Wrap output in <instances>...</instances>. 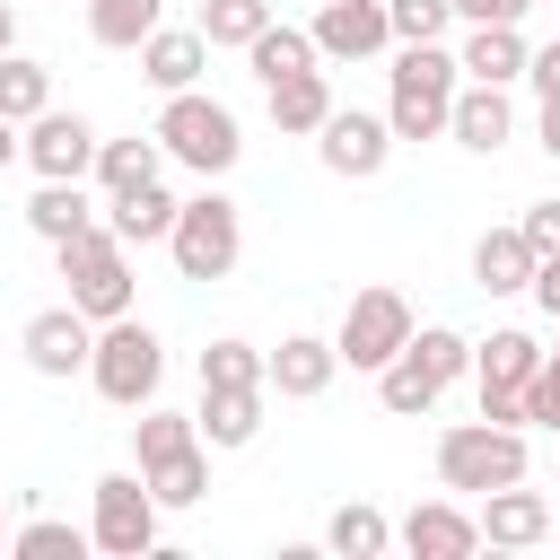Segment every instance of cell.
Listing matches in <instances>:
<instances>
[{
	"label": "cell",
	"instance_id": "cell-34",
	"mask_svg": "<svg viewBox=\"0 0 560 560\" xmlns=\"http://www.w3.org/2000/svg\"><path fill=\"white\" fill-rule=\"evenodd\" d=\"M201 385H271V350H254V341L219 332V341L201 350Z\"/></svg>",
	"mask_w": 560,
	"mask_h": 560
},
{
	"label": "cell",
	"instance_id": "cell-35",
	"mask_svg": "<svg viewBox=\"0 0 560 560\" xmlns=\"http://www.w3.org/2000/svg\"><path fill=\"white\" fill-rule=\"evenodd\" d=\"M96 534L88 525H61V516H26V525H9V551L18 560H79Z\"/></svg>",
	"mask_w": 560,
	"mask_h": 560
},
{
	"label": "cell",
	"instance_id": "cell-30",
	"mask_svg": "<svg viewBox=\"0 0 560 560\" xmlns=\"http://www.w3.org/2000/svg\"><path fill=\"white\" fill-rule=\"evenodd\" d=\"M184 446H201V420H192V411H166V402H140V420H131V464L149 472V464H166V455H184Z\"/></svg>",
	"mask_w": 560,
	"mask_h": 560
},
{
	"label": "cell",
	"instance_id": "cell-33",
	"mask_svg": "<svg viewBox=\"0 0 560 560\" xmlns=\"http://www.w3.org/2000/svg\"><path fill=\"white\" fill-rule=\"evenodd\" d=\"M149 490H158V508H192V499H210V438L184 446V455H166V464H149Z\"/></svg>",
	"mask_w": 560,
	"mask_h": 560
},
{
	"label": "cell",
	"instance_id": "cell-32",
	"mask_svg": "<svg viewBox=\"0 0 560 560\" xmlns=\"http://www.w3.org/2000/svg\"><path fill=\"white\" fill-rule=\"evenodd\" d=\"M201 35H210V52H245L262 26H271V0H201V18H192Z\"/></svg>",
	"mask_w": 560,
	"mask_h": 560
},
{
	"label": "cell",
	"instance_id": "cell-18",
	"mask_svg": "<svg viewBox=\"0 0 560 560\" xmlns=\"http://www.w3.org/2000/svg\"><path fill=\"white\" fill-rule=\"evenodd\" d=\"M332 376H341V350H332L324 332H289V341L271 350V394H289V402H315Z\"/></svg>",
	"mask_w": 560,
	"mask_h": 560
},
{
	"label": "cell",
	"instance_id": "cell-47",
	"mask_svg": "<svg viewBox=\"0 0 560 560\" xmlns=\"http://www.w3.org/2000/svg\"><path fill=\"white\" fill-rule=\"evenodd\" d=\"M0 551H9V516H0Z\"/></svg>",
	"mask_w": 560,
	"mask_h": 560
},
{
	"label": "cell",
	"instance_id": "cell-46",
	"mask_svg": "<svg viewBox=\"0 0 560 560\" xmlns=\"http://www.w3.org/2000/svg\"><path fill=\"white\" fill-rule=\"evenodd\" d=\"M0 52H18V9L0 0Z\"/></svg>",
	"mask_w": 560,
	"mask_h": 560
},
{
	"label": "cell",
	"instance_id": "cell-24",
	"mask_svg": "<svg viewBox=\"0 0 560 560\" xmlns=\"http://www.w3.org/2000/svg\"><path fill=\"white\" fill-rule=\"evenodd\" d=\"M166 26V0H88V44L105 52H140Z\"/></svg>",
	"mask_w": 560,
	"mask_h": 560
},
{
	"label": "cell",
	"instance_id": "cell-4",
	"mask_svg": "<svg viewBox=\"0 0 560 560\" xmlns=\"http://www.w3.org/2000/svg\"><path fill=\"white\" fill-rule=\"evenodd\" d=\"M158 376H166V341H158L140 315H114V324H96L88 385H96L114 411H140V402H158Z\"/></svg>",
	"mask_w": 560,
	"mask_h": 560
},
{
	"label": "cell",
	"instance_id": "cell-27",
	"mask_svg": "<svg viewBox=\"0 0 560 560\" xmlns=\"http://www.w3.org/2000/svg\"><path fill=\"white\" fill-rule=\"evenodd\" d=\"M324 551H341V560H385V551H394V516L368 508V499H350V508L324 516Z\"/></svg>",
	"mask_w": 560,
	"mask_h": 560
},
{
	"label": "cell",
	"instance_id": "cell-22",
	"mask_svg": "<svg viewBox=\"0 0 560 560\" xmlns=\"http://www.w3.org/2000/svg\"><path fill=\"white\" fill-rule=\"evenodd\" d=\"M262 105H271V122H280L289 140H315V131H324V114H332V79H324V70L271 79V88H262Z\"/></svg>",
	"mask_w": 560,
	"mask_h": 560
},
{
	"label": "cell",
	"instance_id": "cell-13",
	"mask_svg": "<svg viewBox=\"0 0 560 560\" xmlns=\"http://www.w3.org/2000/svg\"><path fill=\"white\" fill-rule=\"evenodd\" d=\"M315 52L324 61H376V52H394L385 0H324L315 9Z\"/></svg>",
	"mask_w": 560,
	"mask_h": 560
},
{
	"label": "cell",
	"instance_id": "cell-16",
	"mask_svg": "<svg viewBox=\"0 0 560 560\" xmlns=\"http://www.w3.org/2000/svg\"><path fill=\"white\" fill-rule=\"evenodd\" d=\"M534 236L525 228H481L472 236V289L481 298H516V289H534Z\"/></svg>",
	"mask_w": 560,
	"mask_h": 560
},
{
	"label": "cell",
	"instance_id": "cell-40",
	"mask_svg": "<svg viewBox=\"0 0 560 560\" xmlns=\"http://www.w3.org/2000/svg\"><path fill=\"white\" fill-rule=\"evenodd\" d=\"M525 9H534V0H455L464 26H525Z\"/></svg>",
	"mask_w": 560,
	"mask_h": 560
},
{
	"label": "cell",
	"instance_id": "cell-21",
	"mask_svg": "<svg viewBox=\"0 0 560 560\" xmlns=\"http://www.w3.org/2000/svg\"><path fill=\"white\" fill-rule=\"evenodd\" d=\"M175 210H184V201H175L166 184H131V192L105 201V228H114L122 245H166V236H175Z\"/></svg>",
	"mask_w": 560,
	"mask_h": 560
},
{
	"label": "cell",
	"instance_id": "cell-37",
	"mask_svg": "<svg viewBox=\"0 0 560 560\" xmlns=\"http://www.w3.org/2000/svg\"><path fill=\"white\" fill-rule=\"evenodd\" d=\"M385 18H394V44H446L455 0H385Z\"/></svg>",
	"mask_w": 560,
	"mask_h": 560
},
{
	"label": "cell",
	"instance_id": "cell-26",
	"mask_svg": "<svg viewBox=\"0 0 560 560\" xmlns=\"http://www.w3.org/2000/svg\"><path fill=\"white\" fill-rule=\"evenodd\" d=\"M158 166H166V140H158V131L96 140V184H105V201H114V192H131V184H158Z\"/></svg>",
	"mask_w": 560,
	"mask_h": 560
},
{
	"label": "cell",
	"instance_id": "cell-12",
	"mask_svg": "<svg viewBox=\"0 0 560 560\" xmlns=\"http://www.w3.org/2000/svg\"><path fill=\"white\" fill-rule=\"evenodd\" d=\"M394 542H402L411 560H472V551H481V516H472L464 499H420V508L394 525Z\"/></svg>",
	"mask_w": 560,
	"mask_h": 560
},
{
	"label": "cell",
	"instance_id": "cell-9",
	"mask_svg": "<svg viewBox=\"0 0 560 560\" xmlns=\"http://www.w3.org/2000/svg\"><path fill=\"white\" fill-rule=\"evenodd\" d=\"M315 158H324V175L368 184V175H385V158H394V122H385V114H359V105H332L324 131H315Z\"/></svg>",
	"mask_w": 560,
	"mask_h": 560
},
{
	"label": "cell",
	"instance_id": "cell-41",
	"mask_svg": "<svg viewBox=\"0 0 560 560\" xmlns=\"http://www.w3.org/2000/svg\"><path fill=\"white\" fill-rule=\"evenodd\" d=\"M481 420H499V429H525V394H516V385H481Z\"/></svg>",
	"mask_w": 560,
	"mask_h": 560
},
{
	"label": "cell",
	"instance_id": "cell-7",
	"mask_svg": "<svg viewBox=\"0 0 560 560\" xmlns=\"http://www.w3.org/2000/svg\"><path fill=\"white\" fill-rule=\"evenodd\" d=\"M411 332H420V324H411V298L376 280V289H359V298L341 306V324H332V350H341V368L376 376V368H385V359H394Z\"/></svg>",
	"mask_w": 560,
	"mask_h": 560
},
{
	"label": "cell",
	"instance_id": "cell-8",
	"mask_svg": "<svg viewBox=\"0 0 560 560\" xmlns=\"http://www.w3.org/2000/svg\"><path fill=\"white\" fill-rule=\"evenodd\" d=\"M158 490H149V472H105L96 481V516H88V534H96V551H114V560H140L149 542H158Z\"/></svg>",
	"mask_w": 560,
	"mask_h": 560
},
{
	"label": "cell",
	"instance_id": "cell-6",
	"mask_svg": "<svg viewBox=\"0 0 560 560\" xmlns=\"http://www.w3.org/2000/svg\"><path fill=\"white\" fill-rule=\"evenodd\" d=\"M166 254H175V271H184V280H228V271H236V254H245V210H236L228 192H210V184H201V192L175 210Z\"/></svg>",
	"mask_w": 560,
	"mask_h": 560
},
{
	"label": "cell",
	"instance_id": "cell-3",
	"mask_svg": "<svg viewBox=\"0 0 560 560\" xmlns=\"http://www.w3.org/2000/svg\"><path fill=\"white\" fill-rule=\"evenodd\" d=\"M158 140H166V158L175 166H192L201 184H219L236 158H245V131H236V114L219 105V96H201V88H175L166 105H158V122H149Z\"/></svg>",
	"mask_w": 560,
	"mask_h": 560
},
{
	"label": "cell",
	"instance_id": "cell-28",
	"mask_svg": "<svg viewBox=\"0 0 560 560\" xmlns=\"http://www.w3.org/2000/svg\"><path fill=\"white\" fill-rule=\"evenodd\" d=\"M26 228L44 236V245H61V236H79V228H96V201H88V184H35V201H26Z\"/></svg>",
	"mask_w": 560,
	"mask_h": 560
},
{
	"label": "cell",
	"instance_id": "cell-29",
	"mask_svg": "<svg viewBox=\"0 0 560 560\" xmlns=\"http://www.w3.org/2000/svg\"><path fill=\"white\" fill-rule=\"evenodd\" d=\"M438 394H446V385H438V376L411 359V341H402V350L376 368V402H385L394 420H420V411H438Z\"/></svg>",
	"mask_w": 560,
	"mask_h": 560
},
{
	"label": "cell",
	"instance_id": "cell-14",
	"mask_svg": "<svg viewBox=\"0 0 560 560\" xmlns=\"http://www.w3.org/2000/svg\"><path fill=\"white\" fill-rule=\"evenodd\" d=\"M472 516H481V542H490V551H534V542L551 534V499H542V490H525V481L481 490V499H472Z\"/></svg>",
	"mask_w": 560,
	"mask_h": 560
},
{
	"label": "cell",
	"instance_id": "cell-31",
	"mask_svg": "<svg viewBox=\"0 0 560 560\" xmlns=\"http://www.w3.org/2000/svg\"><path fill=\"white\" fill-rule=\"evenodd\" d=\"M52 105V61H35V52H0V114L9 122H35Z\"/></svg>",
	"mask_w": 560,
	"mask_h": 560
},
{
	"label": "cell",
	"instance_id": "cell-45",
	"mask_svg": "<svg viewBox=\"0 0 560 560\" xmlns=\"http://www.w3.org/2000/svg\"><path fill=\"white\" fill-rule=\"evenodd\" d=\"M18 158H26V122H9V114H0V175H9Z\"/></svg>",
	"mask_w": 560,
	"mask_h": 560
},
{
	"label": "cell",
	"instance_id": "cell-20",
	"mask_svg": "<svg viewBox=\"0 0 560 560\" xmlns=\"http://www.w3.org/2000/svg\"><path fill=\"white\" fill-rule=\"evenodd\" d=\"M455 61H464V79L516 88V79H525V61H534V44H525V26H464Z\"/></svg>",
	"mask_w": 560,
	"mask_h": 560
},
{
	"label": "cell",
	"instance_id": "cell-11",
	"mask_svg": "<svg viewBox=\"0 0 560 560\" xmlns=\"http://www.w3.org/2000/svg\"><path fill=\"white\" fill-rule=\"evenodd\" d=\"M26 166H35V175H52V184H88V175H96V122H88V114L44 105V114L26 122Z\"/></svg>",
	"mask_w": 560,
	"mask_h": 560
},
{
	"label": "cell",
	"instance_id": "cell-42",
	"mask_svg": "<svg viewBox=\"0 0 560 560\" xmlns=\"http://www.w3.org/2000/svg\"><path fill=\"white\" fill-rule=\"evenodd\" d=\"M525 298H534V306L560 324V254H542V262H534V289H525Z\"/></svg>",
	"mask_w": 560,
	"mask_h": 560
},
{
	"label": "cell",
	"instance_id": "cell-25",
	"mask_svg": "<svg viewBox=\"0 0 560 560\" xmlns=\"http://www.w3.org/2000/svg\"><path fill=\"white\" fill-rule=\"evenodd\" d=\"M245 61H254V79L271 88V79H298V70H324V52H315V26H262L254 44H245Z\"/></svg>",
	"mask_w": 560,
	"mask_h": 560
},
{
	"label": "cell",
	"instance_id": "cell-23",
	"mask_svg": "<svg viewBox=\"0 0 560 560\" xmlns=\"http://www.w3.org/2000/svg\"><path fill=\"white\" fill-rule=\"evenodd\" d=\"M534 368H542V341L534 332H516V324H499L490 341H472V385H534Z\"/></svg>",
	"mask_w": 560,
	"mask_h": 560
},
{
	"label": "cell",
	"instance_id": "cell-5",
	"mask_svg": "<svg viewBox=\"0 0 560 560\" xmlns=\"http://www.w3.org/2000/svg\"><path fill=\"white\" fill-rule=\"evenodd\" d=\"M438 481L455 499H481V490H508L525 481V429H499V420H455L438 438Z\"/></svg>",
	"mask_w": 560,
	"mask_h": 560
},
{
	"label": "cell",
	"instance_id": "cell-38",
	"mask_svg": "<svg viewBox=\"0 0 560 560\" xmlns=\"http://www.w3.org/2000/svg\"><path fill=\"white\" fill-rule=\"evenodd\" d=\"M525 429H560V350H542V368L525 385Z\"/></svg>",
	"mask_w": 560,
	"mask_h": 560
},
{
	"label": "cell",
	"instance_id": "cell-15",
	"mask_svg": "<svg viewBox=\"0 0 560 560\" xmlns=\"http://www.w3.org/2000/svg\"><path fill=\"white\" fill-rule=\"evenodd\" d=\"M446 140H464L472 158H499V149L516 140V105H508V88L464 79V88H455V114H446Z\"/></svg>",
	"mask_w": 560,
	"mask_h": 560
},
{
	"label": "cell",
	"instance_id": "cell-1",
	"mask_svg": "<svg viewBox=\"0 0 560 560\" xmlns=\"http://www.w3.org/2000/svg\"><path fill=\"white\" fill-rule=\"evenodd\" d=\"M455 88H464V61L446 44H402L394 70H385V122H394V140H438L446 114H455Z\"/></svg>",
	"mask_w": 560,
	"mask_h": 560
},
{
	"label": "cell",
	"instance_id": "cell-44",
	"mask_svg": "<svg viewBox=\"0 0 560 560\" xmlns=\"http://www.w3.org/2000/svg\"><path fill=\"white\" fill-rule=\"evenodd\" d=\"M534 149L560 166V96H542V105H534Z\"/></svg>",
	"mask_w": 560,
	"mask_h": 560
},
{
	"label": "cell",
	"instance_id": "cell-19",
	"mask_svg": "<svg viewBox=\"0 0 560 560\" xmlns=\"http://www.w3.org/2000/svg\"><path fill=\"white\" fill-rule=\"evenodd\" d=\"M262 394H271V385H201V411H192L201 438H210L219 455H228V446H254V438H262Z\"/></svg>",
	"mask_w": 560,
	"mask_h": 560
},
{
	"label": "cell",
	"instance_id": "cell-2",
	"mask_svg": "<svg viewBox=\"0 0 560 560\" xmlns=\"http://www.w3.org/2000/svg\"><path fill=\"white\" fill-rule=\"evenodd\" d=\"M52 271H61V289H70V306L88 315V324H114V315H131V245L96 219V228H79V236H61L52 245Z\"/></svg>",
	"mask_w": 560,
	"mask_h": 560
},
{
	"label": "cell",
	"instance_id": "cell-43",
	"mask_svg": "<svg viewBox=\"0 0 560 560\" xmlns=\"http://www.w3.org/2000/svg\"><path fill=\"white\" fill-rule=\"evenodd\" d=\"M525 79H534V96H560V35H551V44H534Z\"/></svg>",
	"mask_w": 560,
	"mask_h": 560
},
{
	"label": "cell",
	"instance_id": "cell-39",
	"mask_svg": "<svg viewBox=\"0 0 560 560\" xmlns=\"http://www.w3.org/2000/svg\"><path fill=\"white\" fill-rule=\"evenodd\" d=\"M525 236H534V254H560V192L551 201H525V219H516Z\"/></svg>",
	"mask_w": 560,
	"mask_h": 560
},
{
	"label": "cell",
	"instance_id": "cell-36",
	"mask_svg": "<svg viewBox=\"0 0 560 560\" xmlns=\"http://www.w3.org/2000/svg\"><path fill=\"white\" fill-rule=\"evenodd\" d=\"M411 359L438 376V385H455V376H472V341L455 332V324H420L411 332Z\"/></svg>",
	"mask_w": 560,
	"mask_h": 560
},
{
	"label": "cell",
	"instance_id": "cell-10",
	"mask_svg": "<svg viewBox=\"0 0 560 560\" xmlns=\"http://www.w3.org/2000/svg\"><path fill=\"white\" fill-rule=\"evenodd\" d=\"M18 350H26V368L35 376H52V385H70V376H88V359H96V324L61 298V306H44V315H26V332H18Z\"/></svg>",
	"mask_w": 560,
	"mask_h": 560
},
{
	"label": "cell",
	"instance_id": "cell-17",
	"mask_svg": "<svg viewBox=\"0 0 560 560\" xmlns=\"http://www.w3.org/2000/svg\"><path fill=\"white\" fill-rule=\"evenodd\" d=\"M201 70H210V35H201V26H158V35L140 44V79H149L158 96L201 88Z\"/></svg>",
	"mask_w": 560,
	"mask_h": 560
}]
</instances>
